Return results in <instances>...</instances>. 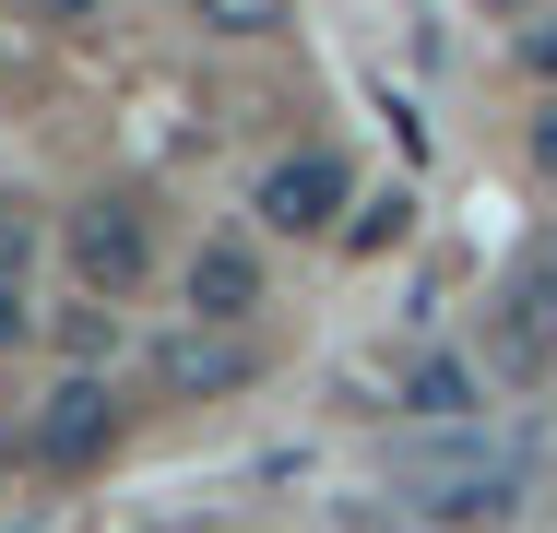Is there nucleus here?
<instances>
[{"mask_svg":"<svg viewBox=\"0 0 557 533\" xmlns=\"http://www.w3.org/2000/svg\"><path fill=\"white\" fill-rule=\"evenodd\" d=\"M534 486V450L522 438H462V450H416L404 462V498L428 522H510Z\"/></svg>","mask_w":557,"mask_h":533,"instance_id":"nucleus-1","label":"nucleus"},{"mask_svg":"<svg viewBox=\"0 0 557 533\" xmlns=\"http://www.w3.org/2000/svg\"><path fill=\"white\" fill-rule=\"evenodd\" d=\"M486 368H498V380H546L557 368V249L498 285V309H486Z\"/></svg>","mask_w":557,"mask_h":533,"instance_id":"nucleus-2","label":"nucleus"},{"mask_svg":"<svg viewBox=\"0 0 557 533\" xmlns=\"http://www.w3.org/2000/svg\"><path fill=\"white\" fill-rule=\"evenodd\" d=\"M344 202H356V166H344L333 142H309V154H285V166L261 178V225H273V237H321Z\"/></svg>","mask_w":557,"mask_h":533,"instance_id":"nucleus-3","label":"nucleus"},{"mask_svg":"<svg viewBox=\"0 0 557 533\" xmlns=\"http://www.w3.org/2000/svg\"><path fill=\"white\" fill-rule=\"evenodd\" d=\"M143 261H154L143 202H84V213H72V273H84L96 297H131V285H143Z\"/></svg>","mask_w":557,"mask_h":533,"instance_id":"nucleus-4","label":"nucleus"},{"mask_svg":"<svg viewBox=\"0 0 557 533\" xmlns=\"http://www.w3.org/2000/svg\"><path fill=\"white\" fill-rule=\"evenodd\" d=\"M108 438H119V404L96 392V380H60V392H48V416H36V462L84 474V462H108Z\"/></svg>","mask_w":557,"mask_h":533,"instance_id":"nucleus-5","label":"nucleus"},{"mask_svg":"<svg viewBox=\"0 0 557 533\" xmlns=\"http://www.w3.org/2000/svg\"><path fill=\"white\" fill-rule=\"evenodd\" d=\"M190 309H202V320H249V309H261V261H249L237 237H202V261H190Z\"/></svg>","mask_w":557,"mask_h":533,"instance_id":"nucleus-6","label":"nucleus"},{"mask_svg":"<svg viewBox=\"0 0 557 533\" xmlns=\"http://www.w3.org/2000/svg\"><path fill=\"white\" fill-rule=\"evenodd\" d=\"M36 332V309H24V225H0V356Z\"/></svg>","mask_w":557,"mask_h":533,"instance_id":"nucleus-7","label":"nucleus"},{"mask_svg":"<svg viewBox=\"0 0 557 533\" xmlns=\"http://www.w3.org/2000/svg\"><path fill=\"white\" fill-rule=\"evenodd\" d=\"M190 12H202L214 36H273V24H285V0H190Z\"/></svg>","mask_w":557,"mask_h":533,"instance_id":"nucleus-8","label":"nucleus"},{"mask_svg":"<svg viewBox=\"0 0 557 533\" xmlns=\"http://www.w3.org/2000/svg\"><path fill=\"white\" fill-rule=\"evenodd\" d=\"M462 404H474V380H462V368H416V416H462Z\"/></svg>","mask_w":557,"mask_h":533,"instance_id":"nucleus-9","label":"nucleus"},{"mask_svg":"<svg viewBox=\"0 0 557 533\" xmlns=\"http://www.w3.org/2000/svg\"><path fill=\"white\" fill-rule=\"evenodd\" d=\"M166 380H237L225 344H166Z\"/></svg>","mask_w":557,"mask_h":533,"instance_id":"nucleus-10","label":"nucleus"},{"mask_svg":"<svg viewBox=\"0 0 557 533\" xmlns=\"http://www.w3.org/2000/svg\"><path fill=\"white\" fill-rule=\"evenodd\" d=\"M546 166H557V119H546Z\"/></svg>","mask_w":557,"mask_h":533,"instance_id":"nucleus-11","label":"nucleus"}]
</instances>
